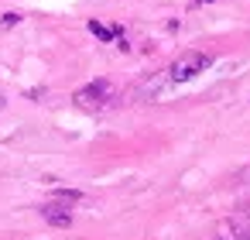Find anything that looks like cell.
<instances>
[{"label":"cell","mask_w":250,"mask_h":240,"mask_svg":"<svg viewBox=\"0 0 250 240\" xmlns=\"http://www.w3.org/2000/svg\"><path fill=\"white\" fill-rule=\"evenodd\" d=\"M206 65H209V55H206V52H182V55L171 62L168 79H171V83H188V79H195L199 72H206Z\"/></svg>","instance_id":"1"},{"label":"cell","mask_w":250,"mask_h":240,"mask_svg":"<svg viewBox=\"0 0 250 240\" xmlns=\"http://www.w3.org/2000/svg\"><path fill=\"white\" fill-rule=\"evenodd\" d=\"M106 96H110V83H106V79H96V83H89L86 89L76 93V103H79L83 110H100V107L106 103Z\"/></svg>","instance_id":"2"},{"label":"cell","mask_w":250,"mask_h":240,"mask_svg":"<svg viewBox=\"0 0 250 240\" xmlns=\"http://www.w3.org/2000/svg\"><path fill=\"white\" fill-rule=\"evenodd\" d=\"M42 219L52 223V226H72V209H69V202L52 199V202L42 206Z\"/></svg>","instance_id":"3"},{"label":"cell","mask_w":250,"mask_h":240,"mask_svg":"<svg viewBox=\"0 0 250 240\" xmlns=\"http://www.w3.org/2000/svg\"><path fill=\"white\" fill-rule=\"evenodd\" d=\"M229 230L236 240H250V209H240L233 219H229Z\"/></svg>","instance_id":"4"},{"label":"cell","mask_w":250,"mask_h":240,"mask_svg":"<svg viewBox=\"0 0 250 240\" xmlns=\"http://www.w3.org/2000/svg\"><path fill=\"white\" fill-rule=\"evenodd\" d=\"M89 31H93L100 42H113V38H120V28H103L100 21H89Z\"/></svg>","instance_id":"5"},{"label":"cell","mask_w":250,"mask_h":240,"mask_svg":"<svg viewBox=\"0 0 250 240\" xmlns=\"http://www.w3.org/2000/svg\"><path fill=\"white\" fill-rule=\"evenodd\" d=\"M55 199H59V202H79V199H83V192H76V189H59V192H55Z\"/></svg>","instance_id":"6"},{"label":"cell","mask_w":250,"mask_h":240,"mask_svg":"<svg viewBox=\"0 0 250 240\" xmlns=\"http://www.w3.org/2000/svg\"><path fill=\"white\" fill-rule=\"evenodd\" d=\"M21 21V14H4V21H0V28H14Z\"/></svg>","instance_id":"7"}]
</instances>
